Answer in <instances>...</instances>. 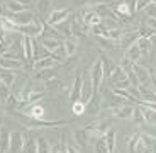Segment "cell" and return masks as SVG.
<instances>
[{"instance_id":"52","label":"cell","mask_w":156,"mask_h":153,"mask_svg":"<svg viewBox=\"0 0 156 153\" xmlns=\"http://www.w3.org/2000/svg\"><path fill=\"white\" fill-rule=\"evenodd\" d=\"M148 153H156V151H148Z\"/></svg>"},{"instance_id":"47","label":"cell","mask_w":156,"mask_h":153,"mask_svg":"<svg viewBox=\"0 0 156 153\" xmlns=\"http://www.w3.org/2000/svg\"><path fill=\"white\" fill-rule=\"evenodd\" d=\"M5 12H7V10H5V7H4V5H0V17H4Z\"/></svg>"},{"instance_id":"2","label":"cell","mask_w":156,"mask_h":153,"mask_svg":"<svg viewBox=\"0 0 156 153\" xmlns=\"http://www.w3.org/2000/svg\"><path fill=\"white\" fill-rule=\"evenodd\" d=\"M104 67H102L100 58L94 63L92 67V71H90V80H92V87H94V92H98L102 87V82H104Z\"/></svg>"},{"instance_id":"16","label":"cell","mask_w":156,"mask_h":153,"mask_svg":"<svg viewBox=\"0 0 156 153\" xmlns=\"http://www.w3.org/2000/svg\"><path fill=\"white\" fill-rule=\"evenodd\" d=\"M10 150V131L0 128V153H9Z\"/></svg>"},{"instance_id":"14","label":"cell","mask_w":156,"mask_h":153,"mask_svg":"<svg viewBox=\"0 0 156 153\" xmlns=\"http://www.w3.org/2000/svg\"><path fill=\"white\" fill-rule=\"evenodd\" d=\"M127 150H129V153H141L144 150V143L141 140V134L131 136V140L127 141Z\"/></svg>"},{"instance_id":"42","label":"cell","mask_w":156,"mask_h":153,"mask_svg":"<svg viewBox=\"0 0 156 153\" xmlns=\"http://www.w3.org/2000/svg\"><path fill=\"white\" fill-rule=\"evenodd\" d=\"M97 41L100 43V46L104 48V49H109V51L115 49V41H110V39H107V38H98V36H97Z\"/></svg>"},{"instance_id":"6","label":"cell","mask_w":156,"mask_h":153,"mask_svg":"<svg viewBox=\"0 0 156 153\" xmlns=\"http://www.w3.org/2000/svg\"><path fill=\"white\" fill-rule=\"evenodd\" d=\"M133 111H134V106H131L129 102H124L122 106L114 107V109L110 111V114H112L114 118H117V119H131Z\"/></svg>"},{"instance_id":"24","label":"cell","mask_w":156,"mask_h":153,"mask_svg":"<svg viewBox=\"0 0 156 153\" xmlns=\"http://www.w3.org/2000/svg\"><path fill=\"white\" fill-rule=\"evenodd\" d=\"M87 109L92 114H97L100 111V97H98V92H94V95L90 97V100L87 102Z\"/></svg>"},{"instance_id":"45","label":"cell","mask_w":156,"mask_h":153,"mask_svg":"<svg viewBox=\"0 0 156 153\" xmlns=\"http://www.w3.org/2000/svg\"><path fill=\"white\" fill-rule=\"evenodd\" d=\"M146 10H148V17H154L156 19V4H149L146 7Z\"/></svg>"},{"instance_id":"7","label":"cell","mask_w":156,"mask_h":153,"mask_svg":"<svg viewBox=\"0 0 156 153\" xmlns=\"http://www.w3.org/2000/svg\"><path fill=\"white\" fill-rule=\"evenodd\" d=\"M24 143H26V136L20 131L10 133V150H9V153H19L24 148Z\"/></svg>"},{"instance_id":"10","label":"cell","mask_w":156,"mask_h":153,"mask_svg":"<svg viewBox=\"0 0 156 153\" xmlns=\"http://www.w3.org/2000/svg\"><path fill=\"white\" fill-rule=\"evenodd\" d=\"M94 95V87H92V80H90V77H87L85 80L82 82V90H80V100L82 102H88L90 97Z\"/></svg>"},{"instance_id":"50","label":"cell","mask_w":156,"mask_h":153,"mask_svg":"<svg viewBox=\"0 0 156 153\" xmlns=\"http://www.w3.org/2000/svg\"><path fill=\"white\" fill-rule=\"evenodd\" d=\"M151 85H153V90H154V94H156V80H154V78H153Z\"/></svg>"},{"instance_id":"48","label":"cell","mask_w":156,"mask_h":153,"mask_svg":"<svg viewBox=\"0 0 156 153\" xmlns=\"http://www.w3.org/2000/svg\"><path fill=\"white\" fill-rule=\"evenodd\" d=\"M66 153H76V150L71 148V146H66Z\"/></svg>"},{"instance_id":"31","label":"cell","mask_w":156,"mask_h":153,"mask_svg":"<svg viewBox=\"0 0 156 153\" xmlns=\"http://www.w3.org/2000/svg\"><path fill=\"white\" fill-rule=\"evenodd\" d=\"M76 41H73L70 38V39H65L63 41V48H65V53H66V56H73L75 53H76Z\"/></svg>"},{"instance_id":"43","label":"cell","mask_w":156,"mask_h":153,"mask_svg":"<svg viewBox=\"0 0 156 153\" xmlns=\"http://www.w3.org/2000/svg\"><path fill=\"white\" fill-rule=\"evenodd\" d=\"M43 95H44L43 92H36V90H31V94H29V99H27V102L34 106V104L39 100V99H43Z\"/></svg>"},{"instance_id":"18","label":"cell","mask_w":156,"mask_h":153,"mask_svg":"<svg viewBox=\"0 0 156 153\" xmlns=\"http://www.w3.org/2000/svg\"><path fill=\"white\" fill-rule=\"evenodd\" d=\"M39 38H41V39H39L41 43H39V44L44 46L49 53H51V51H56L63 44L61 41H59V38H43V36H39Z\"/></svg>"},{"instance_id":"29","label":"cell","mask_w":156,"mask_h":153,"mask_svg":"<svg viewBox=\"0 0 156 153\" xmlns=\"http://www.w3.org/2000/svg\"><path fill=\"white\" fill-rule=\"evenodd\" d=\"M114 94L119 95L122 100H124V102H129V104L136 102V97H134V95H131V92H129V90H124V89H115V87H114Z\"/></svg>"},{"instance_id":"12","label":"cell","mask_w":156,"mask_h":153,"mask_svg":"<svg viewBox=\"0 0 156 153\" xmlns=\"http://www.w3.org/2000/svg\"><path fill=\"white\" fill-rule=\"evenodd\" d=\"M22 56L27 63H34L32 60V38L22 36Z\"/></svg>"},{"instance_id":"32","label":"cell","mask_w":156,"mask_h":153,"mask_svg":"<svg viewBox=\"0 0 156 153\" xmlns=\"http://www.w3.org/2000/svg\"><path fill=\"white\" fill-rule=\"evenodd\" d=\"M139 107H141V111H143L144 121L148 122V124H156V111L148 109V107H143V106H139Z\"/></svg>"},{"instance_id":"1","label":"cell","mask_w":156,"mask_h":153,"mask_svg":"<svg viewBox=\"0 0 156 153\" xmlns=\"http://www.w3.org/2000/svg\"><path fill=\"white\" fill-rule=\"evenodd\" d=\"M17 32L22 36H29V38H39V36L43 34V20H39L36 17L32 22L26 24V26H19Z\"/></svg>"},{"instance_id":"36","label":"cell","mask_w":156,"mask_h":153,"mask_svg":"<svg viewBox=\"0 0 156 153\" xmlns=\"http://www.w3.org/2000/svg\"><path fill=\"white\" fill-rule=\"evenodd\" d=\"M71 111H73L75 116H83V112L87 111V104L82 100H75L73 106H71Z\"/></svg>"},{"instance_id":"5","label":"cell","mask_w":156,"mask_h":153,"mask_svg":"<svg viewBox=\"0 0 156 153\" xmlns=\"http://www.w3.org/2000/svg\"><path fill=\"white\" fill-rule=\"evenodd\" d=\"M70 9H56V10H53L49 14V19H48V24L49 26H58V24H61V22H65V20L70 17Z\"/></svg>"},{"instance_id":"51","label":"cell","mask_w":156,"mask_h":153,"mask_svg":"<svg viewBox=\"0 0 156 153\" xmlns=\"http://www.w3.org/2000/svg\"><path fill=\"white\" fill-rule=\"evenodd\" d=\"M151 75H153V78L156 80V68H153V73H151Z\"/></svg>"},{"instance_id":"8","label":"cell","mask_w":156,"mask_h":153,"mask_svg":"<svg viewBox=\"0 0 156 153\" xmlns=\"http://www.w3.org/2000/svg\"><path fill=\"white\" fill-rule=\"evenodd\" d=\"M10 19H12V22L19 27V26H26V24L32 22V20L36 19V16L29 10H22V12H19V14H12Z\"/></svg>"},{"instance_id":"13","label":"cell","mask_w":156,"mask_h":153,"mask_svg":"<svg viewBox=\"0 0 156 153\" xmlns=\"http://www.w3.org/2000/svg\"><path fill=\"white\" fill-rule=\"evenodd\" d=\"M68 121H44V119H34V122H29V128H58L66 126Z\"/></svg>"},{"instance_id":"28","label":"cell","mask_w":156,"mask_h":153,"mask_svg":"<svg viewBox=\"0 0 156 153\" xmlns=\"http://www.w3.org/2000/svg\"><path fill=\"white\" fill-rule=\"evenodd\" d=\"M137 48L141 49V55H148V53H151V39H148V38H139V39L136 41Z\"/></svg>"},{"instance_id":"34","label":"cell","mask_w":156,"mask_h":153,"mask_svg":"<svg viewBox=\"0 0 156 153\" xmlns=\"http://www.w3.org/2000/svg\"><path fill=\"white\" fill-rule=\"evenodd\" d=\"M141 140L144 143V148H149V151H156V138L149 134H141Z\"/></svg>"},{"instance_id":"49","label":"cell","mask_w":156,"mask_h":153,"mask_svg":"<svg viewBox=\"0 0 156 153\" xmlns=\"http://www.w3.org/2000/svg\"><path fill=\"white\" fill-rule=\"evenodd\" d=\"M16 2H19V4H22V5L29 4V0H16Z\"/></svg>"},{"instance_id":"17","label":"cell","mask_w":156,"mask_h":153,"mask_svg":"<svg viewBox=\"0 0 156 153\" xmlns=\"http://www.w3.org/2000/svg\"><path fill=\"white\" fill-rule=\"evenodd\" d=\"M127 78V73H126V70L119 65V67H115L112 71H110V77H109V83H112V85H115V83L119 82H124V80Z\"/></svg>"},{"instance_id":"39","label":"cell","mask_w":156,"mask_h":153,"mask_svg":"<svg viewBox=\"0 0 156 153\" xmlns=\"http://www.w3.org/2000/svg\"><path fill=\"white\" fill-rule=\"evenodd\" d=\"M10 89H9L5 83H2L0 82V102L2 104H7V100H9V97H10Z\"/></svg>"},{"instance_id":"37","label":"cell","mask_w":156,"mask_h":153,"mask_svg":"<svg viewBox=\"0 0 156 153\" xmlns=\"http://www.w3.org/2000/svg\"><path fill=\"white\" fill-rule=\"evenodd\" d=\"M24 153H37V143L36 140H31V138H26V143H24Z\"/></svg>"},{"instance_id":"38","label":"cell","mask_w":156,"mask_h":153,"mask_svg":"<svg viewBox=\"0 0 156 153\" xmlns=\"http://www.w3.org/2000/svg\"><path fill=\"white\" fill-rule=\"evenodd\" d=\"M36 143H37V153H49V150H51V146H49V143H48V140L46 138H37L36 140Z\"/></svg>"},{"instance_id":"44","label":"cell","mask_w":156,"mask_h":153,"mask_svg":"<svg viewBox=\"0 0 156 153\" xmlns=\"http://www.w3.org/2000/svg\"><path fill=\"white\" fill-rule=\"evenodd\" d=\"M149 4H153V0H137L136 2V7H134V12H141L144 10Z\"/></svg>"},{"instance_id":"26","label":"cell","mask_w":156,"mask_h":153,"mask_svg":"<svg viewBox=\"0 0 156 153\" xmlns=\"http://www.w3.org/2000/svg\"><path fill=\"white\" fill-rule=\"evenodd\" d=\"M4 7H5V10L10 12V14H19V12L26 10V9H24V5L19 4V2H16V0H5Z\"/></svg>"},{"instance_id":"15","label":"cell","mask_w":156,"mask_h":153,"mask_svg":"<svg viewBox=\"0 0 156 153\" xmlns=\"http://www.w3.org/2000/svg\"><path fill=\"white\" fill-rule=\"evenodd\" d=\"M48 56H51L49 51H48L44 46H41V44L36 41V38H32V60H34V61H37V60L48 58Z\"/></svg>"},{"instance_id":"25","label":"cell","mask_w":156,"mask_h":153,"mask_svg":"<svg viewBox=\"0 0 156 153\" xmlns=\"http://www.w3.org/2000/svg\"><path fill=\"white\" fill-rule=\"evenodd\" d=\"M0 82L5 83V85L10 89V87L14 85V82H16V75L12 73L10 70H4V68H0Z\"/></svg>"},{"instance_id":"35","label":"cell","mask_w":156,"mask_h":153,"mask_svg":"<svg viewBox=\"0 0 156 153\" xmlns=\"http://www.w3.org/2000/svg\"><path fill=\"white\" fill-rule=\"evenodd\" d=\"M95 153H109L107 143H105V136H104V134L95 140Z\"/></svg>"},{"instance_id":"11","label":"cell","mask_w":156,"mask_h":153,"mask_svg":"<svg viewBox=\"0 0 156 153\" xmlns=\"http://www.w3.org/2000/svg\"><path fill=\"white\" fill-rule=\"evenodd\" d=\"M24 65L20 60H16V58H5V56H0V68L4 70H20Z\"/></svg>"},{"instance_id":"19","label":"cell","mask_w":156,"mask_h":153,"mask_svg":"<svg viewBox=\"0 0 156 153\" xmlns=\"http://www.w3.org/2000/svg\"><path fill=\"white\" fill-rule=\"evenodd\" d=\"M34 78L37 82H48V80L56 78V70L53 68H43V70H37V73L34 75Z\"/></svg>"},{"instance_id":"9","label":"cell","mask_w":156,"mask_h":153,"mask_svg":"<svg viewBox=\"0 0 156 153\" xmlns=\"http://www.w3.org/2000/svg\"><path fill=\"white\" fill-rule=\"evenodd\" d=\"M137 39H139V32H137V29H131V31H126L124 29V36H122V39H121V44H122L124 49H127V48L133 46Z\"/></svg>"},{"instance_id":"46","label":"cell","mask_w":156,"mask_h":153,"mask_svg":"<svg viewBox=\"0 0 156 153\" xmlns=\"http://www.w3.org/2000/svg\"><path fill=\"white\" fill-rule=\"evenodd\" d=\"M146 26L156 31V19H154V17H148V19H146Z\"/></svg>"},{"instance_id":"30","label":"cell","mask_w":156,"mask_h":153,"mask_svg":"<svg viewBox=\"0 0 156 153\" xmlns=\"http://www.w3.org/2000/svg\"><path fill=\"white\" fill-rule=\"evenodd\" d=\"M73 138H75V141H76L78 146H85L87 141H88V136H87V131L85 129H75Z\"/></svg>"},{"instance_id":"22","label":"cell","mask_w":156,"mask_h":153,"mask_svg":"<svg viewBox=\"0 0 156 153\" xmlns=\"http://www.w3.org/2000/svg\"><path fill=\"white\" fill-rule=\"evenodd\" d=\"M124 56H126V58H127L131 63H137V60H139L143 55H141V49L137 48V44L134 43L133 46H129L127 49H126V55H124Z\"/></svg>"},{"instance_id":"40","label":"cell","mask_w":156,"mask_h":153,"mask_svg":"<svg viewBox=\"0 0 156 153\" xmlns=\"http://www.w3.org/2000/svg\"><path fill=\"white\" fill-rule=\"evenodd\" d=\"M131 119H133L136 124H144V116H143V111H141V107H134V111H133V116H131Z\"/></svg>"},{"instance_id":"23","label":"cell","mask_w":156,"mask_h":153,"mask_svg":"<svg viewBox=\"0 0 156 153\" xmlns=\"http://www.w3.org/2000/svg\"><path fill=\"white\" fill-rule=\"evenodd\" d=\"M104 136H105V143H107V150H109V153H114V151H115V145H117V134H115V131L110 128Z\"/></svg>"},{"instance_id":"41","label":"cell","mask_w":156,"mask_h":153,"mask_svg":"<svg viewBox=\"0 0 156 153\" xmlns=\"http://www.w3.org/2000/svg\"><path fill=\"white\" fill-rule=\"evenodd\" d=\"M44 85H46L48 90H53V92H59V90H61V82H59L58 78L48 80V82H44Z\"/></svg>"},{"instance_id":"3","label":"cell","mask_w":156,"mask_h":153,"mask_svg":"<svg viewBox=\"0 0 156 153\" xmlns=\"http://www.w3.org/2000/svg\"><path fill=\"white\" fill-rule=\"evenodd\" d=\"M133 71H134V75L137 77V82H139V85L151 87L153 75H151V71H149L146 67H143V65H137V63H134V65H133Z\"/></svg>"},{"instance_id":"33","label":"cell","mask_w":156,"mask_h":153,"mask_svg":"<svg viewBox=\"0 0 156 153\" xmlns=\"http://www.w3.org/2000/svg\"><path fill=\"white\" fill-rule=\"evenodd\" d=\"M44 107L39 106V104H34V106H31V111H29V116H31L32 119H43L44 118Z\"/></svg>"},{"instance_id":"4","label":"cell","mask_w":156,"mask_h":153,"mask_svg":"<svg viewBox=\"0 0 156 153\" xmlns=\"http://www.w3.org/2000/svg\"><path fill=\"white\" fill-rule=\"evenodd\" d=\"M80 16H82L83 24L88 26V27H94V26L102 24V17L95 10H92V9H83V10H80Z\"/></svg>"},{"instance_id":"20","label":"cell","mask_w":156,"mask_h":153,"mask_svg":"<svg viewBox=\"0 0 156 153\" xmlns=\"http://www.w3.org/2000/svg\"><path fill=\"white\" fill-rule=\"evenodd\" d=\"M82 82H83V77L80 73H76L75 77V82H73V87H71V92H70V97L71 100H80V90H82Z\"/></svg>"},{"instance_id":"27","label":"cell","mask_w":156,"mask_h":153,"mask_svg":"<svg viewBox=\"0 0 156 153\" xmlns=\"http://www.w3.org/2000/svg\"><path fill=\"white\" fill-rule=\"evenodd\" d=\"M115 14L129 19V17L133 16V9H131V5H129L127 2H121V4H117V7H115Z\"/></svg>"},{"instance_id":"21","label":"cell","mask_w":156,"mask_h":153,"mask_svg":"<svg viewBox=\"0 0 156 153\" xmlns=\"http://www.w3.org/2000/svg\"><path fill=\"white\" fill-rule=\"evenodd\" d=\"M56 61H58V60L53 58V55H51V56H48V58H41V60H37V61H34V63H32V67H34L36 70H43V68H53Z\"/></svg>"}]
</instances>
